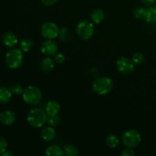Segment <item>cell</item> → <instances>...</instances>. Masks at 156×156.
Here are the masks:
<instances>
[{
	"instance_id": "6da1fadb",
	"label": "cell",
	"mask_w": 156,
	"mask_h": 156,
	"mask_svg": "<svg viewBox=\"0 0 156 156\" xmlns=\"http://www.w3.org/2000/svg\"><path fill=\"white\" fill-rule=\"evenodd\" d=\"M47 119L48 115L46 111L41 108H34L30 110L27 116V123L35 129L44 126L47 122Z\"/></svg>"
},
{
	"instance_id": "7a4b0ae2",
	"label": "cell",
	"mask_w": 156,
	"mask_h": 156,
	"mask_svg": "<svg viewBox=\"0 0 156 156\" xmlns=\"http://www.w3.org/2000/svg\"><path fill=\"white\" fill-rule=\"evenodd\" d=\"M114 82L111 78L108 76L98 77L93 82L92 89L94 93L98 95H106L112 91Z\"/></svg>"
},
{
	"instance_id": "3957f363",
	"label": "cell",
	"mask_w": 156,
	"mask_h": 156,
	"mask_svg": "<svg viewBox=\"0 0 156 156\" xmlns=\"http://www.w3.org/2000/svg\"><path fill=\"white\" fill-rule=\"evenodd\" d=\"M24 52L18 48H12L5 55V62L12 69L20 68L24 62Z\"/></svg>"
},
{
	"instance_id": "277c9868",
	"label": "cell",
	"mask_w": 156,
	"mask_h": 156,
	"mask_svg": "<svg viewBox=\"0 0 156 156\" xmlns=\"http://www.w3.org/2000/svg\"><path fill=\"white\" fill-rule=\"evenodd\" d=\"M23 101L29 105H38L42 100V91L39 88L30 85L24 88L22 93Z\"/></svg>"
},
{
	"instance_id": "5b68a950",
	"label": "cell",
	"mask_w": 156,
	"mask_h": 156,
	"mask_svg": "<svg viewBox=\"0 0 156 156\" xmlns=\"http://www.w3.org/2000/svg\"><path fill=\"white\" fill-rule=\"evenodd\" d=\"M76 33L78 36L83 41H88L94 34V26L92 21L88 20H82L76 27Z\"/></svg>"
},
{
	"instance_id": "8992f818",
	"label": "cell",
	"mask_w": 156,
	"mask_h": 156,
	"mask_svg": "<svg viewBox=\"0 0 156 156\" xmlns=\"http://www.w3.org/2000/svg\"><path fill=\"white\" fill-rule=\"evenodd\" d=\"M121 140L122 143L126 147L133 149L141 143L142 136L136 129H129L124 132Z\"/></svg>"
},
{
	"instance_id": "52a82bcc",
	"label": "cell",
	"mask_w": 156,
	"mask_h": 156,
	"mask_svg": "<svg viewBox=\"0 0 156 156\" xmlns=\"http://www.w3.org/2000/svg\"><path fill=\"white\" fill-rule=\"evenodd\" d=\"M59 28L54 22L48 21L45 22L42 25L41 33L42 37L47 40H54L59 36Z\"/></svg>"
},
{
	"instance_id": "ba28073f",
	"label": "cell",
	"mask_w": 156,
	"mask_h": 156,
	"mask_svg": "<svg viewBox=\"0 0 156 156\" xmlns=\"http://www.w3.org/2000/svg\"><path fill=\"white\" fill-rule=\"evenodd\" d=\"M117 69L122 74H129L135 69V63L133 59L125 56L119 58L117 61Z\"/></svg>"
},
{
	"instance_id": "9c48e42d",
	"label": "cell",
	"mask_w": 156,
	"mask_h": 156,
	"mask_svg": "<svg viewBox=\"0 0 156 156\" xmlns=\"http://www.w3.org/2000/svg\"><path fill=\"white\" fill-rule=\"evenodd\" d=\"M40 50L45 56H53L58 53V46L53 40H46L41 43Z\"/></svg>"
},
{
	"instance_id": "30bf717a",
	"label": "cell",
	"mask_w": 156,
	"mask_h": 156,
	"mask_svg": "<svg viewBox=\"0 0 156 156\" xmlns=\"http://www.w3.org/2000/svg\"><path fill=\"white\" fill-rule=\"evenodd\" d=\"M16 120V114L11 110H5L0 113V122L5 126H12Z\"/></svg>"
},
{
	"instance_id": "8fae6325",
	"label": "cell",
	"mask_w": 156,
	"mask_h": 156,
	"mask_svg": "<svg viewBox=\"0 0 156 156\" xmlns=\"http://www.w3.org/2000/svg\"><path fill=\"white\" fill-rule=\"evenodd\" d=\"M2 41L4 45L9 48H14L18 43V38L15 34L7 32L2 35Z\"/></svg>"
},
{
	"instance_id": "7c38bea8",
	"label": "cell",
	"mask_w": 156,
	"mask_h": 156,
	"mask_svg": "<svg viewBox=\"0 0 156 156\" xmlns=\"http://www.w3.org/2000/svg\"><path fill=\"white\" fill-rule=\"evenodd\" d=\"M56 130L54 127L51 126H47L43 128L41 131V137L44 141L50 143L56 138Z\"/></svg>"
},
{
	"instance_id": "4fadbf2b",
	"label": "cell",
	"mask_w": 156,
	"mask_h": 156,
	"mask_svg": "<svg viewBox=\"0 0 156 156\" xmlns=\"http://www.w3.org/2000/svg\"><path fill=\"white\" fill-rule=\"evenodd\" d=\"M60 105L56 101H50L45 105V111L47 115H48V117L58 115V114L60 111Z\"/></svg>"
},
{
	"instance_id": "5bb4252c",
	"label": "cell",
	"mask_w": 156,
	"mask_h": 156,
	"mask_svg": "<svg viewBox=\"0 0 156 156\" xmlns=\"http://www.w3.org/2000/svg\"><path fill=\"white\" fill-rule=\"evenodd\" d=\"M54 67L55 60L50 56H47L43 59L40 63V69L44 73H50L54 69Z\"/></svg>"
},
{
	"instance_id": "9a60e30c",
	"label": "cell",
	"mask_w": 156,
	"mask_h": 156,
	"mask_svg": "<svg viewBox=\"0 0 156 156\" xmlns=\"http://www.w3.org/2000/svg\"><path fill=\"white\" fill-rule=\"evenodd\" d=\"M143 19H144L146 22L149 23V24H155L156 23V7L151 6V7L148 8V9H146Z\"/></svg>"
},
{
	"instance_id": "2e32d148",
	"label": "cell",
	"mask_w": 156,
	"mask_h": 156,
	"mask_svg": "<svg viewBox=\"0 0 156 156\" xmlns=\"http://www.w3.org/2000/svg\"><path fill=\"white\" fill-rule=\"evenodd\" d=\"M46 155L47 156H63L64 154L63 148L60 147L57 145H52L48 146L46 149Z\"/></svg>"
},
{
	"instance_id": "e0dca14e",
	"label": "cell",
	"mask_w": 156,
	"mask_h": 156,
	"mask_svg": "<svg viewBox=\"0 0 156 156\" xmlns=\"http://www.w3.org/2000/svg\"><path fill=\"white\" fill-rule=\"evenodd\" d=\"M12 92L10 88L6 87H0V105L9 103L12 99Z\"/></svg>"
},
{
	"instance_id": "ac0fdd59",
	"label": "cell",
	"mask_w": 156,
	"mask_h": 156,
	"mask_svg": "<svg viewBox=\"0 0 156 156\" xmlns=\"http://www.w3.org/2000/svg\"><path fill=\"white\" fill-rule=\"evenodd\" d=\"M91 21L94 24H101L105 19V13L100 9H96L92 11L91 14Z\"/></svg>"
},
{
	"instance_id": "d6986e66",
	"label": "cell",
	"mask_w": 156,
	"mask_h": 156,
	"mask_svg": "<svg viewBox=\"0 0 156 156\" xmlns=\"http://www.w3.org/2000/svg\"><path fill=\"white\" fill-rule=\"evenodd\" d=\"M105 143L108 147L114 149V148L117 147L120 144V139L117 136L114 135V134H110V135L107 136L106 138H105Z\"/></svg>"
},
{
	"instance_id": "ffe728a7",
	"label": "cell",
	"mask_w": 156,
	"mask_h": 156,
	"mask_svg": "<svg viewBox=\"0 0 156 156\" xmlns=\"http://www.w3.org/2000/svg\"><path fill=\"white\" fill-rule=\"evenodd\" d=\"M33 47V41L30 38H24L20 43V49L24 53H27Z\"/></svg>"
},
{
	"instance_id": "44dd1931",
	"label": "cell",
	"mask_w": 156,
	"mask_h": 156,
	"mask_svg": "<svg viewBox=\"0 0 156 156\" xmlns=\"http://www.w3.org/2000/svg\"><path fill=\"white\" fill-rule=\"evenodd\" d=\"M64 154L66 156H76L79 155L77 149L71 144H67L63 146Z\"/></svg>"
},
{
	"instance_id": "7402d4cb",
	"label": "cell",
	"mask_w": 156,
	"mask_h": 156,
	"mask_svg": "<svg viewBox=\"0 0 156 156\" xmlns=\"http://www.w3.org/2000/svg\"><path fill=\"white\" fill-rule=\"evenodd\" d=\"M47 124L49 126H51L53 127H56L58 125H59V123H61V117H59L58 115L55 116H50L47 119Z\"/></svg>"
},
{
	"instance_id": "603a6c76",
	"label": "cell",
	"mask_w": 156,
	"mask_h": 156,
	"mask_svg": "<svg viewBox=\"0 0 156 156\" xmlns=\"http://www.w3.org/2000/svg\"><path fill=\"white\" fill-rule=\"evenodd\" d=\"M145 11H146V9H144L143 7H140V6H138V7L136 8L135 9L133 12V14L134 17L137 19H142L144 17Z\"/></svg>"
},
{
	"instance_id": "cb8c5ba5",
	"label": "cell",
	"mask_w": 156,
	"mask_h": 156,
	"mask_svg": "<svg viewBox=\"0 0 156 156\" xmlns=\"http://www.w3.org/2000/svg\"><path fill=\"white\" fill-rule=\"evenodd\" d=\"M10 90L12 91V94H16V95L22 94L23 91H24V88H23V87L20 84H15V85H13L10 88Z\"/></svg>"
},
{
	"instance_id": "d4e9b609",
	"label": "cell",
	"mask_w": 156,
	"mask_h": 156,
	"mask_svg": "<svg viewBox=\"0 0 156 156\" xmlns=\"http://www.w3.org/2000/svg\"><path fill=\"white\" fill-rule=\"evenodd\" d=\"M144 59H145L144 55H143L142 53L138 52V53H134L132 59H133V61L134 62V63L139 65V64H141L142 62H143Z\"/></svg>"
},
{
	"instance_id": "484cf974",
	"label": "cell",
	"mask_w": 156,
	"mask_h": 156,
	"mask_svg": "<svg viewBox=\"0 0 156 156\" xmlns=\"http://www.w3.org/2000/svg\"><path fill=\"white\" fill-rule=\"evenodd\" d=\"M69 32L68 29L66 28V27H62L60 30H59V38L61 40H62V41H67L69 39Z\"/></svg>"
},
{
	"instance_id": "4316f807",
	"label": "cell",
	"mask_w": 156,
	"mask_h": 156,
	"mask_svg": "<svg viewBox=\"0 0 156 156\" xmlns=\"http://www.w3.org/2000/svg\"><path fill=\"white\" fill-rule=\"evenodd\" d=\"M7 148H8L7 141H6L3 137L0 136V155H2V154L7 150Z\"/></svg>"
},
{
	"instance_id": "83f0119b",
	"label": "cell",
	"mask_w": 156,
	"mask_h": 156,
	"mask_svg": "<svg viewBox=\"0 0 156 156\" xmlns=\"http://www.w3.org/2000/svg\"><path fill=\"white\" fill-rule=\"evenodd\" d=\"M54 60L55 62H57V63L59 64L63 63V62L66 61L65 55L62 54V53H57L56 55H55Z\"/></svg>"
},
{
	"instance_id": "f1b7e54d",
	"label": "cell",
	"mask_w": 156,
	"mask_h": 156,
	"mask_svg": "<svg viewBox=\"0 0 156 156\" xmlns=\"http://www.w3.org/2000/svg\"><path fill=\"white\" fill-rule=\"evenodd\" d=\"M122 156H135L136 153L131 148H127V149H123V152H121Z\"/></svg>"
},
{
	"instance_id": "f546056e",
	"label": "cell",
	"mask_w": 156,
	"mask_h": 156,
	"mask_svg": "<svg viewBox=\"0 0 156 156\" xmlns=\"http://www.w3.org/2000/svg\"><path fill=\"white\" fill-rule=\"evenodd\" d=\"M59 0H41L43 4L46 6H52L56 4Z\"/></svg>"
},
{
	"instance_id": "4dcf8cb0",
	"label": "cell",
	"mask_w": 156,
	"mask_h": 156,
	"mask_svg": "<svg viewBox=\"0 0 156 156\" xmlns=\"http://www.w3.org/2000/svg\"><path fill=\"white\" fill-rule=\"evenodd\" d=\"M141 2L145 5L151 6L155 2V0H141Z\"/></svg>"
},
{
	"instance_id": "1f68e13d",
	"label": "cell",
	"mask_w": 156,
	"mask_h": 156,
	"mask_svg": "<svg viewBox=\"0 0 156 156\" xmlns=\"http://www.w3.org/2000/svg\"><path fill=\"white\" fill-rule=\"evenodd\" d=\"M2 155V156H13L14 153H12V152H10V151L6 150L5 152L4 153H3Z\"/></svg>"
}]
</instances>
